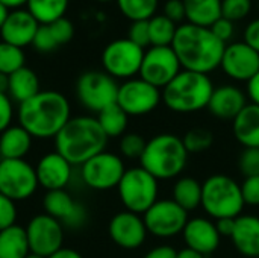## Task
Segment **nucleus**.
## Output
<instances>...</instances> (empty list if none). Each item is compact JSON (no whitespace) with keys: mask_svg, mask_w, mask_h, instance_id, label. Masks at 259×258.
<instances>
[{"mask_svg":"<svg viewBox=\"0 0 259 258\" xmlns=\"http://www.w3.org/2000/svg\"><path fill=\"white\" fill-rule=\"evenodd\" d=\"M200 207L209 219H237L246 207L241 186L234 178L223 173L208 176L202 182Z\"/></svg>","mask_w":259,"mask_h":258,"instance_id":"6","label":"nucleus"},{"mask_svg":"<svg viewBox=\"0 0 259 258\" xmlns=\"http://www.w3.org/2000/svg\"><path fill=\"white\" fill-rule=\"evenodd\" d=\"M42 208L46 214L61 222L62 227H68L73 230L83 227L88 217L87 208L74 201L65 190L47 192L42 199Z\"/></svg>","mask_w":259,"mask_h":258,"instance_id":"18","label":"nucleus"},{"mask_svg":"<svg viewBox=\"0 0 259 258\" xmlns=\"http://www.w3.org/2000/svg\"><path fill=\"white\" fill-rule=\"evenodd\" d=\"M258 9H259V0H258Z\"/></svg>","mask_w":259,"mask_h":258,"instance_id":"58","label":"nucleus"},{"mask_svg":"<svg viewBox=\"0 0 259 258\" xmlns=\"http://www.w3.org/2000/svg\"><path fill=\"white\" fill-rule=\"evenodd\" d=\"M47 26L50 27V30H52V33H53V36H55V40H56V43L59 46L67 44L74 35L73 23L70 20H67L65 17H62V18H59V20L47 24Z\"/></svg>","mask_w":259,"mask_h":258,"instance_id":"40","label":"nucleus"},{"mask_svg":"<svg viewBox=\"0 0 259 258\" xmlns=\"http://www.w3.org/2000/svg\"><path fill=\"white\" fill-rule=\"evenodd\" d=\"M8 88H9V76L0 73V93L8 94Z\"/></svg>","mask_w":259,"mask_h":258,"instance_id":"54","label":"nucleus"},{"mask_svg":"<svg viewBox=\"0 0 259 258\" xmlns=\"http://www.w3.org/2000/svg\"><path fill=\"white\" fill-rule=\"evenodd\" d=\"M39 187L35 167L26 160H0V193L14 202L26 201Z\"/></svg>","mask_w":259,"mask_h":258,"instance_id":"11","label":"nucleus"},{"mask_svg":"<svg viewBox=\"0 0 259 258\" xmlns=\"http://www.w3.org/2000/svg\"><path fill=\"white\" fill-rule=\"evenodd\" d=\"M182 237L187 248H191L205 257L214 254L222 242V236L219 234L215 222L208 217L188 219L182 231Z\"/></svg>","mask_w":259,"mask_h":258,"instance_id":"20","label":"nucleus"},{"mask_svg":"<svg viewBox=\"0 0 259 258\" xmlns=\"http://www.w3.org/2000/svg\"><path fill=\"white\" fill-rule=\"evenodd\" d=\"M35 172L39 187L46 189L47 192L65 190L73 176V166L55 151L41 157Z\"/></svg>","mask_w":259,"mask_h":258,"instance_id":"19","label":"nucleus"},{"mask_svg":"<svg viewBox=\"0 0 259 258\" xmlns=\"http://www.w3.org/2000/svg\"><path fill=\"white\" fill-rule=\"evenodd\" d=\"M244 43L259 53V18L252 20L244 29Z\"/></svg>","mask_w":259,"mask_h":258,"instance_id":"47","label":"nucleus"},{"mask_svg":"<svg viewBox=\"0 0 259 258\" xmlns=\"http://www.w3.org/2000/svg\"><path fill=\"white\" fill-rule=\"evenodd\" d=\"M252 11V0H222V17L235 23L244 20Z\"/></svg>","mask_w":259,"mask_h":258,"instance_id":"37","label":"nucleus"},{"mask_svg":"<svg viewBox=\"0 0 259 258\" xmlns=\"http://www.w3.org/2000/svg\"><path fill=\"white\" fill-rule=\"evenodd\" d=\"M108 233L117 246L127 251L141 248L149 234L143 216L127 210L112 216L108 225Z\"/></svg>","mask_w":259,"mask_h":258,"instance_id":"17","label":"nucleus"},{"mask_svg":"<svg viewBox=\"0 0 259 258\" xmlns=\"http://www.w3.org/2000/svg\"><path fill=\"white\" fill-rule=\"evenodd\" d=\"M26 258H44V257H39V255H36V254H32V252H30V254H29V255H27Z\"/></svg>","mask_w":259,"mask_h":258,"instance_id":"56","label":"nucleus"},{"mask_svg":"<svg viewBox=\"0 0 259 258\" xmlns=\"http://www.w3.org/2000/svg\"><path fill=\"white\" fill-rule=\"evenodd\" d=\"M47 258H83L77 251L71 249V248H61L59 251H56L55 254H52L50 257Z\"/></svg>","mask_w":259,"mask_h":258,"instance_id":"51","label":"nucleus"},{"mask_svg":"<svg viewBox=\"0 0 259 258\" xmlns=\"http://www.w3.org/2000/svg\"><path fill=\"white\" fill-rule=\"evenodd\" d=\"M238 169L244 175L259 176V148H246L238 158Z\"/></svg>","mask_w":259,"mask_h":258,"instance_id":"38","label":"nucleus"},{"mask_svg":"<svg viewBox=\"0 0 259 258\" xmlns=\"http://www.w3.org/2000/svg\"><path fill=\"white\" fill-rule=\"evenodd\" d=\"M132 43L146 49L150 46V33H149V21H134L129 27V36Z\"/></svg>","mask_w":259,"mask_h":258,"instance_id":"43","label":"nucleus"},{"mask_svg":"<svg viewBox=\"0 0 259 258\" xmlns=\"http://www.w3.org/2000/svg\"><path fill=\"white\" fill-rule=\"evenodd\" d=\"M209 29H211L212 33H214L220 41H223L225 44H226L229 40H232V36H234V33H235V26H234V23L229 21V20H226V18H223V17L219 18Z\"/></svg>","mask_w":259,"mask_h":258,"instance_id":"44","label":"nucleus"},{"mask_svg":"<svg viewBox=\"0 0 259 258\" xmlns=\"http://www.w3.org/2000/svg\"><path fill=\"white\" fill-rule=\"evenodd\" d=\"M232 132L237 141L246 148H259V106L247 103L232 120Z\"/></svg>","mask_w":259,"mask_h":258,"instance_id":"24","label":"nucleus"},{"mask_svg":"<svg viewBox=\"0 0 259 258\" xmlns=\"http://www.w3.org/2000/svg\"><path fill=\"white\" fill-rule=\"evenodd\" d=\"M176 258H205V255H202L200 252L191 249V248H184L181 251H178V257Z\"/></svg>","mask_w":259,"mask_h":258,"instance_id":"52","label":"nucleus"},{"mask_svg":"<svg viewBox=\"0 0 259 258\" xmlns=\"http://www.w3.org/2000/svg\"><path fill=\"white\" fill-rule=\"evenodd\" d=\"M147 141L143 138V135L137 132H129L124 134L120 138V152L121 157L127 160H140L143 157V152L146 149Z\"/></svg>","mask_w":259,"mask_h":258,"instance_id":"36","label":"nucleus"},{"mask_svg":"<svg viewBox=\"0 0 259 258\" xmlns=\"http://www.w3.org/2000/svg\"><path fill=\"white\" fill-rule=\"evenodd\" d=\"M187 14V23L211 27L222 18V0H182Z\"/></svg>","mask_w":259,"mask_h":258,"instance_id":"27","label":"nucleus"},{"mask_svg":"<svg viewBox=\"0 0 259 258\" xmlns=\"http://www.w3.org/2000/svg\"><path fill=\"white\" fill-rule=\"evenodd\" d=\"M220 67L228 78L249 82L259 71V53L244 41L226 44Z\"/></svg>","mask_w":259,"mask_h":258,"instance_id":"16","label":"nucleus"},{"mask_svg":"<svg viewBox=\"0 0 259 258\" xmlns=\"http://www.w3.org/2000/svg\"><path fill=\"white\" fill-rule=\"evenodd\" d=\"M26 236L30 252L47 258L62 248L64 227L52 216L42 213L29 220L26 227Z\"/></svg>","mask_w":259,"mask_h":258,"instance_id":"15","label":"nucleus"},{"mask_svg":"<svg viewBox=\"0 0 259 258\" xmlns=\"http://www.w3.org/2000/svg\"><path fill=\"white\" fill-rule=\"evenodd\" d=\"M108 137L103 132L97 117H71L55 137L56 152L71 166H82L97 154L103 152Z\"/></svg>","mask_w":259,"mask_h":258,"instance_id":"3","label":"nucleus"},{"mask_svg":"<svg viewBox=\"0 0 259 258\" xmlns=\"http://www.w3.org/2000/svg\"><path fill=\"white\" fill-rule=\"evenodd\" d=\"M240 186L244 204L250 207H259V176L244 178Z\"/></svg>","mask_w":259,"mask_h":258,"instance_id":"42","label":"nucleus"},{"mask_svg":"<svg viewBox=\"0 0 259 258\" xmlns=\"http://www.w3.org/2000/svg\"><path fill=\"white\" fill-rule=\"evenodd\" d=\"M9 12H11V9H8L3 3H0V29H2V26L5 24V21H6Z\"/></svg>","mask_w":259,"mask_h":258,"instance_id":"55","label":"nucleus"},{"mask_svg":"<svg viewBox=\"0 0 259 258\" xmlns=\"http://www.w3.org/2000/svg\"><path fill=\"white\" fill-rule=\"evenodd\" d=\"M68 0H27L26 9L39 24H50L65 15Z\"/></svg>","mask_w":259,"mask_h":258,"instance_id":"30","label":"nucleus"},{"mask_svg":"<svg viewBox=\"0 0 259 258\" xmlns=\"http://www.w3.org/2000/svg\"><path fill=\"white\" fill-rule=\"evenodd\" d=\"M117 79L109 76L106 71H85L76 82V96L88 111L100 113L109 105L117 103L118 94Z\"/></svg>","mask_w":259,"mask_h":258,"instance_id":"8","label":"nucleus"},{"mask_svg":"<svg viewBox=\"0 0 259 258\" xmlns=\"http://www.w3.org/2000/svg\"><path fill=\"white\" fill-rule=\"evenodd\" d=\"M162 100V91L141 78L124 81L118 87L117 105L132 117L153 113Z\"/></svg>","mask_w":259,"mask_h":258,"instance_id":"13","label":"nucleus"},{"mask_svg":"<svg viewBox=\"0 0 259 258\" xmlns=\"http://www.w3.org/2000/svg\"><path fill=\"white\" fill-rule=\"evenodd\" d=\"M171 47L182 70L209 75L220 67L226 44L209 27L184 23L178 26Z\"/></svg>","mask_w":259,"mask_h":258,"instance_id":"1","label":"nucleus"},{"mask_svg":"<svg viewBox=\"0 0 259 258\" xmlns=\"http://www.w3.org/2000/svg\"><path fill=\"white\" fill-rule=\"evenodd\" d=\"M182 141L188 154H202L214 144V132L206 128H193L182 137Z\"/></svg>","mask_w":259,"mask_h":258,"instance_id":"34","label":"nucleus"},{"mask_svg":"<svg viewBox=\"0 0 259 258\" xmlns=\"http://www.w3.org/2000/svg\"><path fill=\"white\" fill-rule=\"evenodd\" d=\"M247 96L250 99V103L259 106V71L247 82Z\"/></svg>","mask_w":259,"mask_h":258,"instance_id":"49","label":"nucleus"},{"mask_svg":"<svg viewBox=\"0 0 259 258\" xmlns=\"http://www.w3.org/2000/svg\"><path fill=\"white\" fill-rule=\"evenodd\" d=\"M17 207L15 202L0 193V231L15 225Z\"/></svg>","mask_w":259,"mask_h":258,"instance_id":"41","label":"nucleus"},{"mask_svg":"<svg viewBox=\"0 0 259 258\" xmlns=\"http://www.w3.org/2000/svg\"><path fill=\"white\" fill-rule=\"evenodd\" d=\"M18 125L33 138H55L71 119L68 99L55 90L39 91L18 105Z\"/></svg>","mask_w":259,"mask_h":258,"instance_id":"2","label":"nucleus"},{"mask_svg":"<svg viewBox=\"0 0 259 258\" xmlns=\"http://www.w3.org/2000/svg\"><path fill=\"white\" fill-rule=\"evenodd\" d=\"M143 219L149 234L158 239H171L182 234L188 222V213L173 199H158L143 214Z\"/></svg>","mask_w":259,"mask_h":258,"instance_id":"14","label":"nucleus"},{"mask_svg":"<svg viewBox=\"0 0 259 258\" xmlns=\"http://www.w3.org/2000/svg\"><path fill=\"white\" fill-rule=\"evenodd\" d=\"M117 190L123 207L143 216L158 201L159 184L153 175L138 166L126 169Z\"/></svg>","mask_w":259,"mask_h":258,"instance_id":"7","label":"nucleus"},{"mask_svg":"<svg viewBox=\"0 0 259 258\" xmlns=\"http://www.w3.org/2000/svg\"><path fill=\"white\" fill-rule=\"evenodd\" d=\"M32 46L41 53H49V52H53L55 49L59 47V44L56 43V40H55V36H53V33L47 24H39Z\"/></svg>","mask_w":259,"mask_h":258,"instance_id":"39","label":"nucleus"},{"mask_svg":"<svg viewBox=\"0 0 259 258\" xmlns=\"http://www.w3.org/2000/svg\"><path fill=\"white\" fill-rule=\"evenodd\" d=\"M215 227L219 230V234L222 237H229L232 236L234 233V228H235V219H220V220H215Z\"/></svg>","mask_w":259,"mask_h":258,"instance_id":"50","label":"nucleus"},{"mask_svg":"<svg viewBox=\"0 0 259 258\" xmlns=\"http://www.w3.org/2000/svg\"><path fill=\"white\" fill-rule=\"evenodd\" d=\"M214 88L209 75L182 70L165 88H162V102L176 114L197 113L208 108Z\"/></svg>","mask_w":259,"mask_h":258,"instance_id":"5","label":"nucleus"},{"mask_svg":"<svg viewBox=\"0 0 259 258\" xmlns=\"http://www.w3.org/2000/svg\"><path fill=\"white\" fill-rule=\"evenodd\" d=\"M97 120L108 138L123 137L127 129L129 116L117 105H109L97 114Z\"/></svg>","mask_w":259,"mask_h":258,"instance_id":"31","label":"nucleus"},{"mask_svg":"<svg viewBox=\"0 0 259 258\" xmlns=\"http://www.w3.org/2000/svg\"><path fill=\"white\" fill-rule=\"evenodd\" d=\"M0 3H3L8 9L14 11V9H21V6H26L27 0H0Z\"/></svg>","mask_w":259,"mask_h":258,"instance_id":"53","label":"nucleus"},{"mask_svg":"<svg viewBox=\"0 0 259 258\" xmlns=\"http://www.w3.org/2000/svg\"><path fill=\"white\" fill-rule=\"evenodd\" d=\"M97 2H102V3H108V2H112V0H97Z\"/></svg>","mask_w":259,"mask_h":258,"instance_id":"57","label":"nucleus"},{"mask_svg":"<svg viewBox=\"0 0 259 258\" xmlns=\"http://www.w3.org/2000/svg\"><path fill=\"white\" fill-rule=\"evenodd\" d=\"M171 199L187 213L197 210L202 205V182L193 176L178 178L173 186Z\"/></svg>","mask_w":259,"mask_h":258,"instance_id":"28","label":"nucleus"},{"mask_svg":"<svg viewBox=\"0 0 259 258\" xmlns=\"http://www.w3.org/2000/svg\"><path fill=\"white\" fill-rule=\"evenodd\" d=\"M14 117L12 100L6 93H0V132L11 126Z\"/></svg>","mask_w":259,"mask_h":258,"instance_id":"46","label":"nucleus"},{"mask_svg":"<svg viewBox=\"0 0 259 258\" xmlns=\"http://www.w3.org/2000/svg\"><path fill=\"white\" fill-rule=\"evenodd\" d=\"M33 137L20 125H11L0 132V160H24Z\"/></svg>","mask_w":259,"mask_h":258,"instance_id":"25","label":"nucleus"},{"mask_svg":"<svg viewBox=\"0 0 259 258\" xmlns=\"http://www.w3.org/2000/svg\"><path fill=\"white\" fill-rule=\"evenodd\" d=\"M126 172L124 161L114 152L103 151L80 166V176L87 187L106 192L117 189Z\"/></svg>","mask_w":259,"mask_h":258,"instance_id":"10","label":"nucleus"},{"mask_svg":"<svg viewBox=\"0 0 259 258\" xmlns=\"http://www.w3.org/2000/svg\"><path fill=\"white\" fill-rule=\"evenodd\" d=\"M181 71L182 65L171 46H150L144 52L140 78L153 87L165 88Z\"/></svg>","mask_w":259,"mask_h":258,"instance_id":"12","label":"nucleus"},{"mask_svg":"<svg viewBox=\"0 0 259 258\" xmlns=\"http://www.w3.org/2000/svg\"><path fill=\"white\" fill-rule=\"evenodd\" d=\"M234 248L246 258L259 257V217L241 214L235 219V228L231 236Z\"/></svg>","mask_w":259,"mask_h":258,"instance_id":"23","label":"nucleus"},{"mask_svg":"<svg viewBox=\"0 0 259 258\" xmlns=\"http://www.w3.org/2000/svg\"><path fill=\"white\" fill-rule=\"evenodd\" d=\"M258 258H259V257H258Z\"/></svg>","mask_w":259,"mask_h":258,"instance_id":"59","label":"nucleus"},{"mask_svg":"<svg viewBox=\"0 0 259 258\" xmlns=\"http://www.w3.org/2000/svg\"><path fill=\"white\" fill-rule=\"evenodd\" d=\"M164 15L173 23H182L187 18L185 6L182 0H167L164 5Z\"/></svg>","mask_w":259,"mask_h":258,"instance_id":"45","label":"nucleus"},{"mask_svg":"<svg viewBox=\"0 0 259 258\" xmlns=\"http://www.w3.org/2000/svg\"><path fill=\"white\" fill-rule=\"evenodd\" d=\"M247 105L244 91L235 85L215 87L208 103V111L220 120H234Z\"/></svg>","mask_w":259,"mask_h":258,"instance_id":"22","label":"nucleus"},{"mask_svg":"<svg viewBox=\"0 0 259 258\" xmlns=\"http://www.w3.org/2000/svg\"><path fill=\"white\" fill-rule=\"evenodd\" d=\"M121 14L134 21H149L155 17L158 0H115Z\"/></svg>","mask_w":259,"mask_h":258,"instance_id":"33","label":"nucleus"},{"mask_svg":"<svg viewBox=\"0 0 259 258\" xmlns=\"http://www.w3.org/2000/svg\"><path fill=\"white\" fill-rule=\"evenodd\" d=\"M144 49L132 43L129 38L111 41L102 53V65L114 79H132L140 75Z\"/></svg>","mask_w":259,"mask_h":258,"instance_id":"9","label":"nucleus"},{"mask_svg":"<svg viewBox=\"0 0 259 258\" xmlns=\"http://www.w3.org/2000/svg\"><path fill=\"white\" fill-rule=\"evenodd\" d=\"M178 26L164 14L155 15L149 20L150 46H171Z\"/></svg>","mask_w":259,"mask_h":258,"instance_id":"32","label":"nucleus"},{"mask_svg":"<svg viewBox=\"0 0 259 258\" xmlns=\"http://www.w3.org/2000/svg\"><path fill=\"white\" fill-rule=\"evenodd\" d=\"M24 61L26 56L23 49L0 41V73L9 76L14 71L24 67Z\"/></svg>","mask_w":259,"mask_h":258,"instance_id":"35","label":"nucleus"},{"mask_svg":"<svg viewBox=\"0 0 259 258\" xmlns=\"http://www.w3.org/2000/svg\"><path fill=\"white\" fill-rule=\"evenodd\" d=\"M38 27L39 23L27 9H14L9 12L5 24L0 29L2 41L20 49L32 46Z\"/></svg>","mask_w":259,"mask_h":258,"instance_id":"21","label":"nucleus"},{"mask_svg":"<svg viewBox=\"0 0 259 258\" xmlns=\"http://www.w3.org/2000/svg\"><path fill=\"white\" fill-rule=\"evenodd\" d=\"M39 91H41L39 90V79L32 68L24 65L20 70L9 75L8 96L11 97L12 102H17L18 105H21L26 100L32 99Z\"/></svg>","mask_w":259,"mask_h":258,"instance_id":"26","label":"nucleus"},{"mask_svg":"<svg viewBox=\"0 0 259 258\" xmlns=\"http://www.w3.org/2000/svg\"><path fill=\"white\" fill-rule=\"evenodd\" d=\"M178 257V251L173 246L168 245H161L156 246L153 249H150L143 258H176Z\"/></svg>","mask_w":259,"mask_h":258,"instance_id":"48","label":"nucleus"},{"mask_svg":"<svg viewBox=\"0 0 259 258\" xmlns=\"http://www.w3.org/2000/svg\"><path fill=\"white\" fill-rule=\"evenodd\" d=\"M29 254L26 228L15 224L0 231V258H26Z\"/></svg>","mask_w":259,"mask_h":258,"instance_id":"29","label":"nucleus"},{"mask_svg":"<svg viewBox=\"0 0 259 258\" xmlns=\"http://www.w3.org/2000/svg\"><path fill=\"white\" fill-rule=\"evenodd\" d=\"M188 155L182 137L168 132L158 134L147 141L140 166L158 181H170L182 175L188 164Z\"/></svg>","mask_w":259,"mask_h":258,"instance_id":"4","label":"nucleus"}]
</instances>
